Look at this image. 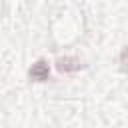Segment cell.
Returning <instances> with one entry per match:
<instances>
[{"label":"cell","instance_id":"1","mask_svg":"<svg viewBox=\"0 0 128 128\" xmlns=\"http://www.w3.org/2000/svg\"><path fill=\"white\" fill-rule=\"evenodd\" d=\"M30 78H32V80H38V82L46 80V78H48V64H46L44 60H38V62L30 68Z\"/></svg>","mask_w":128,"mask_h":128},{"label":"cell","instance_id":"2","mask_svg":"<svg viewBox=\"0 0 128 128\" xmlns=\"http://www.w3.org/2000/svg\"><path fill=\"white\" fill-rule=\"evenodd\" d=\"M58 68H60L62 72L78 70V68H80V60H78V58H60V60H58Z\"/></svg>","mask_w":128,"mask_h":128}]
</instances>
